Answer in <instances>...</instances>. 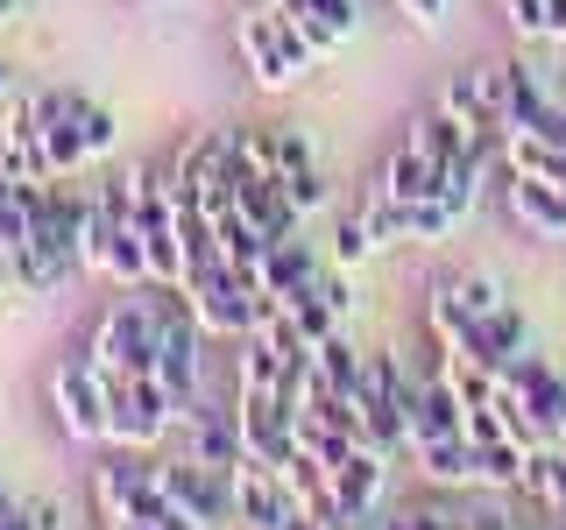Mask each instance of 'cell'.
I'll use <instances>...</instances> for the list:
<instances>
[{
    "label": "cell",
    "mask_w": 566,
    "mask_h": 530,
    "mask_svg": "<svg viewBox=\"0 0 566 530\" xmlns=\"http://www.w3.org/2000/svg\"><path fill=\"white\" fill-rule=\"evenodd\" d=\"M177 403L156 375H120L106 382V446H128V453H156L177 432Z\"/></svg>",
    "instance_id": "obj_1"
},
{
    "label": "cell",
    "mask_w": 566,
    "mask_h": 530,
    "mask_svg": "<svg viewBox=\"0 0 566 530\" xmlns=\"http://www.w3.org/2000/svg\"><path fill=\"white\" fill-rule=\"evenodd\" d=\"M185 297H191V318L212 332V340H248L255 332V276H241V269H227L220 255H206V262H191L185 269Z\"/></svg>",
    "instance_id": "obj_2"
},
{
    "label": "cell",
    "mask_w": 566,
    "mask_h": 530,
    "mask_svg": "<svg viewBox=\"0 0 566 530\" xmlns=\"http://www.w3.org/2000/svg\"><path fill=\"white\" fill-rule=\"evenodd\" d=\"M156 340H164V318H156V305H149V297H128V305H114V311L99 318L93 353H85V361H93L106 382L156 375Z\"/></svg>",
    "instance_id": "obj_3"
},
{
    "label": "cell",
    "mask_w": 566,
    "mask_h": 530,
    "mask_svg": "<svg viewBox=\"0 0 566 530\" xmlns=\"http://www.w3.org/2000/svg\"><path fill=\"white\" fill-rule=\"evenodd\" d=\"M93 495H99V517H135V523H156L170 509L156 467L142 453H128V446H114V459L93 474Z\"/></svg>",
    "instance_id": "obj_4"
},
{
    "label": "cell",
    "mask_w": 566,
    "mask_h": 530,
    "mask_svg": "<svg viewBox=\"0 0 566 530\" xmlns=\"http://www.w3.org/2000/svg\"><path fill=\"white\" fill-rule=\"evenodd\" d=\"M156 481H164V495L199 530L234 523V474H212V467H199V459H156Z\"/></svg>",
    "instance_id": "obj_5"
},
{
    "label": "cell",
    "mask_w": 566,
    "mask_h": 530,
    "mask_svg": "<svg viewBox=\"0 0 566 530\" xmlns=\"http://www.w3.org/2000/svg\"><path fill=\"white\" fill-rule=\"evenodd\" d=\"M50 411H57V424L71 438H106V375L93 361H64L57 375H50Z\"/></svg>",
    "instance_id": "obj_6"
},
{
    "label": "cell",
    "mask_w": 566,
    "mask_h": 530,
    "mask_svg": "<svg viewBox=\"0 0 566 530\" xmlns=\"http://www.w3.org/2000/svg\"><path fill=\"white\" fill-rule=\"evenodd\" d=\"M333 474V509H340V523H368L382 509V481H389V459L376 446H354Z\"/></svg>",
    "instance_id": "obj_7"
},
{
    "label": "cell",
    "mask_w": 566,
    "mask_h": 530,
    "mask_svg": "<svg viewBox=\"0 0 566 530\" xmlns=\"http://www.w3.org/2000/svg\"><path fill=\"white\" fill-rule=\"evenodd\" d=\"M241 453L255 459V467H270V474H283L297 459V424L276 411L270 396H241Z\"/></svg>",
    "instance_id": "obj_8"
},
{
    "label": "cell",
    "mask_w": 566,
    "mask_h": 530,
    "mask_svg": "<svg viewBox=\"0 0 566 530\" xmlns=\"http://www.w3.org/2000/svg\"><path fill=\"white\" fill-rule=\"evenodd\" d=\"M185 459H199V467L212 474H234L241 467V417L234 411H206L199 396L185 403Z\"/></svg>",
    "instance_id": "obj_9"
},
{
    "label": "cell",
    "mask_w": 566,
    "mask_h": 530,
    "mask_svg": "<svg viewBox=\"0 0 566 530\" xmlns=\"http://www.w3.org/2000/svg\"><path fill=\"white\" fill-rule=\"evenodd\" d=\"M531 347V326H524V311L517 305H503V311H489V318H474L468 332H460V347H447V353H468V361H482V368H495L503 375L510 361Z\"/></svg>",
    "instance_id": "obj_10"
},
{
    "label": "cell",
    "mask_w": 566,
    "mask_h": 530,
    "mask_svg": "<svg viewBox=\"0 0 566 530\" xmlns=\"http://www.w3.org/2000/svg\"><path fill=\"white\" fill-rule=\"evenodd\" d=\"M411 459H418V474L432 488H489V459H482V446H474L468 432L432 438V446H411Z\"/></svg>",
    "instance_id": "obj_11"
},
{
    "label": "cell",
    "mask_w": 566,
    "mask_h": 530,
    "mask_svg": "<svg viewBox=\"0 0 566 530\" xmlns=\"http://www.w3.org/2000/svg\"><path fill=\"white\" fill-rule=\"evenodd\" d=\"M241 57H248V71H255L262 93H283V85L305 78V71L291 64V50H283V35H276V22H270V8L241 14Z\"/></svg>",
    "instance_id": "obj_12"
},
{
    "label": "cell",
    "mask_w": 566,
    "mask_h": 530,
    "mask_svg": "<svg viewBox=\"0 0 566 530\" xmlns=\"http://www.w3.org/2000/svg\"><path fill=\"white\" fill-rule=\"evenodd\" d=\"M283 517H291L283 481L270 467H255V459H241V467H234V523L241 530H283Z\"/></svg>",
    "instance_id": "obj_13"
},
{
    "label": "cell",
    "mask_w": 566,
    "mask_h": 530,
    "mask_svg": "<svg viewBox=\"0 0 566 530\" xmlns=\"http://www.w3.org/2000/svg\"><path fill=\"white\" fill-rule=\"evenodd\" d=\"M318 276H326V269H318V255L291 234V241H270V255H262V269H255V290H262V297H283V305H297V297H305Z\"/></svg>",
    "instance_id": "obj_14"
},
{
    "label": "cell",
    "mask_w": 566,
    "mask_h": 530,
    "mask_svg": "<svg viewBox=\"0 0 566 530\" xmlns=\"http://www.w3.org/2000/svg\"><path fill=\"white\" fill-rule=\"evenodd\" d=\"M453 432H468V403H460L447 382H424L411 396V411H403V453L432 446V438H453Z\"/></svg>",
    "instance_id": "obj_15"
},
{
    "label": "cell",
    "mask_w": 566,
    "mask_h": 530,
    "mask_svg": "<svg viewBox=\"0 0 566 530\" xmlns=\"http://www.w3.org/2000/svg\"><path fill=\"white\" fill-rule=\"evenodd\" d=\"M503 199H510V212H517L531 234L566 241V184H545V177H510Z\"/></svg>",
    "instance_id": "obj_16"
},
{
    "label": "cell",
    "mask_w": 566,
    "mask_h": 530,
    "mask_svg": "<svg viewBox=\"0 0 566 530\" xmlns=\"http://www.w3.org/2000/svg\"><path fill=\"white\" fill-rule=\"evenodd\" d=\"M439 177H447V170H432V163L418 156V141H403L368 191H376V199H389V205H418V199H432V191H439Z\"/></svg>",
    "instance_id": "obj_17"
},
{
    "label": "cell",
    "mask_w": 566,
    "mask_h": 530,
    "mask_svg": "<svg viewBox=\"0 0 566 530\" xmlns=\"http://www.w3.org/2000/svg\"><path fill=\"white\" fill-rule=\"evenodd\" d=\"M212 241H220V262H227V269H241V276H255V269H262V255H270V234H262V226L248 220L241 205L212 220Z\"/></svg>",
    "instance_id": "obj_18"
},
{
    "label": "cell",
    "mask_w": 566,
    "mask_h": 530,
    "mask_svg": "<svg viewBox=\"0 0 566 530\" xmlns=\"http://www.w3.org/2000/svg\"><path fill=\"white\" fill-rule=\"evenodd\" d=\"M318 353V382H326V396H361V382H368V353H354L347 332H326V340L312 347Z\"/></svg>",
    "instance_id": "obj_19"
},
{
    "label": "cell",
    "mask_w": 566,
    "mask_h": 530,
    "mask_svg": "<svg viewBox=\"0 0 566 530\" xmlns=\"http://www.w3.org/2000/svg\"><path fill=\"white\" fill-rule=\"evenodd\" d=\"M439 114H447V120H460L468 135H489V128H503V120L489 114V99H482V85H474V71H468V78H453L447 93H439Z\"/></svg>",
    "instance_id": "obj_20"
},
{
    "label": "cell",
    "mask_w": 566,
    "mask_h": 530,
    "mask_svg": "<svg viewBox=\"0 0 566 530\" xmlns=\"http://www.w3.org/2000/svg\"><path fill=\"white\" fill-rule=\"evenodd\" d=\"M276 375H283V353L262 340V332H248L241 340V396H270Z\"/></svg>",
    "instance_id": "obj_21"
},
{
    "label": "cell",
    "mask_w": 566,
    "mask_h": 530,
    "mask_svg": "<svg viewBox=\"0 0 566 530\" xmlns=\"http://www.w3.org/2000/svg\"><path fill=\"white\" fill-rule=\"evenodd\" d=\"M439 382H447L453 396H460V403L474 411V403H489V396H495V382H503V375H495V368H482V361H468V353H447V368H439Z\"/></svg>",
    "instance_id": "obj_22"
},
{
    "label": "cell",
    "mask_w": 566,
    "mask_h": 530,
    "mask_svg": "<svg viewBox=\"0 0 566 530\" xmlns=\"http://www.w3.org/2000/svg\"><path fill=\"white\" fill-rule=\"evenodd\" d=\"M411 141H418V156H424L432 170H453V156L468 149V128H460V120H447V114H432Z\"/></svg>",
    "instance_id": "obj_23"
},
{
    "label": "cell",
    "mask_w": 566,
    "mask_h": 530,
    "mask_svg": "<svg viewBox=\"0 0 566 530\" xmlns=\"http://www.w3.org/2000/svg\"><path fill=\"white\" fill-rule=\"evenodd\" d=\"M376 226H368V212H347L340 226H333V262H340V269H361L368 255H376Z\"/></svg>",
    "instance_id": "obj_24"
},
{
    "label": "cell",
    "mask_w": 566,
    "mask_h": 530,
    "mask_svg": "<svg viewBox=\"0 0 566 530\" xmlns=\"http://www.w3.org/2000/svg\"><path fill=\"white\" fill-rule=\"evenodd\" d=\"M424 326H432V340H439V347H460V332L474 326L468 305L453 297V283H439V290H432V305H424Z\"/></svg>",
    "instance_id": "obj_25"
},
{
    "label": "cell",
    "mask_w": 566,
    "mask_h": 530,
    "mask_svg": "<svg viewBox=\"0 0 566 530\" xmlns=\"http://www.w3.org/2000/svg\"><path fill=\"white\" fill-rule=\"evenodd\" d=\"M291 318H297V332H305L312 347L326 340V332H340V311L326 305V290H318V283H312V290H305V297H297V305H291Z\"/></svg>",
    "instance_id": "obj_26"
},
{
    "label": "cell",
    "mask_w": 566,
    "mask_h": 530,
    "mask_svg": "<svg viewBox=\"0 0 566 530\" xmlns=\"http://www.w3.org/2000/svg\"><path fill=\"white\" fill-rule=\"evenodd\" d=\"M276 191L291 199V212H297V220L326 205V177H318V163H312V170H283V177H276Z\"/></svg>",
    "instance_id": "obj_27"
},
{
    "label": "cell",
    "mask_w": 566,
    "mask_h": 530,
    "mask_svg": "<svg viewBox=\"0 0 566 530\" xmlns=\"http://www.w3.org/2000/svg\"><path fill=\"white\" fill-rule=\"evenodd\" d=\"M453 297L468 305V318H489V311H503V305H510L495 276H453Z\"/></svg>",
    "instance_id": "obj_28"
},
{
    "label": "cell",
    "mask_w": 566,
    "mask_h": 530,
    "mask_svg": "<svg viewBox=\"0 0 566 530\" xmlns=\"http://www.w3.org/2000/svg\"><path fill=\"white\" fill-rule=\"evenodd\" d=\"M78 128H85V149H93V156H114V149H120V120L106 114L99 99L85 106V120H78Z\"/></svg>",
    "instance_id": "obj_29"
},
{
    "label": "cell",
    "mask_w": 566,
    "mask_h": 530,
    "mask_svg": "<svg viewBox=\"0 0 566 530\" xmlns=\"http://www.w3.org/2000/svg\"><path fill=\"white\" fill-rule=\"evenodd\" d=\"M503 14L524 43H545V0H503Z\"/></svg>",
    "instance_id": "obj_30"
},
{
    "label": "cell",
    "mask_w": 566,
    "mask_h": 530,
    "mask_svg": "<svg viewBox=\"0 0 566 530\" xmlns=\"http://www.w3.org/2000/svg\"><path fill=\"white\" fill-rule=\"evenodd\" d=\"M297 8L318 14V22H326V29H340V35H354V14H361L354 0H297Z\"/></svg>",
    "instance_id": "obj_31"
},
{
    "label": "cell",
    "mask_w": 566,
    "mask_h": 530,
    "mask_svg": "<svg viewBox=\"0 0 566 530\" xmlns=\"http://www.w3.org/2000/svg\"><path fill=\"white\" fill-rule=\"evenodd\" d=\"M397 530H468V517H447V509H403V517H389Z\"/></svg>",
    "instance_id": "obj_32"
},
{
    "label": "cell",
    "mask_w": 566,
    "mask_h": 530,
    "mask_svg": "<svg viewBox=\"0 0 566 530\" xmlns=\"http://www.w3.org/2000/svg\"><path fill=\"white\" fill-rule=\"evenodd\" d=\"M397 8L411 14V22H418L424 35H439V29H447V0H397Z\"/></svg>",
    "instance_id": "obj_33"
},
{
    "label": "cell",
    "mask_w": 566,
    "mask_h": 530,
    "mask_svg": "<svg viewBox=\"0 0 566 530\" xmlns=\"http://www.w3.org/2000/svg\"><path fill=\"white\" fill-rule=\"evenodd\" d=\"M318 290H326V305L340 311V318L354 311V283H347V276H318Z\"/></svg>",
    "instance_id": "obj_34"
},
{
    "label": "cell",
    "mask_w": 566,
    "mask_h": 530,
    "mask_svg": "<svg viewBox=\"0 0 566 530\" xmlns=\"http://www.w3.org/2000/svg\"><path fill=\"white\" fill-rule=\"evenodd\" d=\"M283 530H333V523H318L305 502H291V517H283Z\"/></svg>",
    "instance_id": "obj_35"
},
{
    "label": "cell",
    "mask_w": 566,
    "mask_h": 530,
    "mask_svg": "<svg viewBox=\"0 0 566 530\" xmlns=\"http://www.w3.org/2000/svg\"><path fill=\"white\" fill-rule=\"evenodd\" d=\"M0 99H8V64H0Z\"/></svg>",
    "instance_id": "obj_36"
},
{
    "label": "cell",
    "mask_w": 566,
    "mask_h": 530,
    "mask_svg": "<svg viewBox=\"0 0 566 530\" xmlns=\"http://www.w3.org/2000/svg\"><path fill=\"white\" fill-rule=\"evenodd\" d=\"M8 14H14V0H0V22H8Z\"/></svg>",
    "instance_id": "obj_37"
},
{
    "label": "cell",
    "mask_w": 566,
    "mask_h": 530,
    "mask_svg": "<svg viewBox=\"0 0 566 530\" xmlns=\"http://www.w3.org/2000/svg\"><path fill=\"white\" fill-rule=\"evenodd\" d=\"M545 530H566V517H553V523H545Z\"/></svg>",
    "instance_id": "obj_38"
},
{
    "label": "cell",
    "mask_w": 566,
    "mask_h": 530,
    "mask_svg": "<svg viewBox=\"0 0 566 530\" xmlns=\"http://www.w3.org/2000/svg\"><path fill=\"white\" fill-rule=\"evenodd\" d=\"M0 283H8V262H0Z\"/></svg>",
    "instance_id": "obj_39"
}]
</instances>
